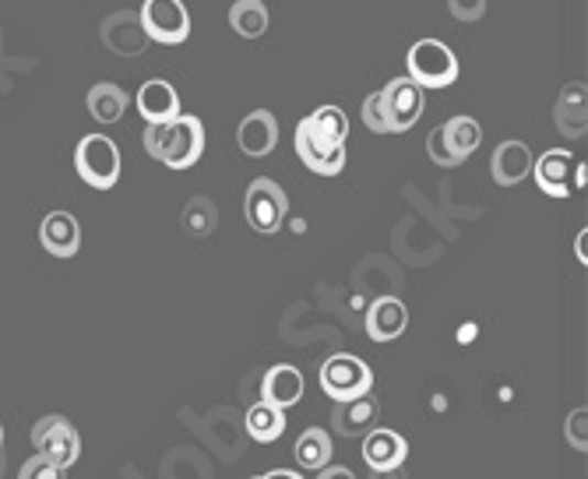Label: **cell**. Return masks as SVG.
Instances as JSON below:
<instances>
[{"instance_id": "1", "label": "cell", "mask_w": 588, "mask_h": 479, "mask_svg": "<svg viewBox=\"0 0 588 479\" xmlns=\"http://www.w3.org/2000/svg\"><path fill=\"white\" fill-rule=\"evenodd\" d=\"M145 152L170 170H190L205 155V123L190 113L155 120L145 128Z\"/></svg>"}, {"instance_id": "2", "label": "cell", "mask_w": 588, "mask_h": 479, "mask_svg": "<svg viewBox=\"0 0 588 479\" xmlns=\"http://www.w3.org/2000/svg\"><path fill=\"white\" fill-rule=\"evenodd\" d=\"M461 75L455 50L440 40H420L409 50V78L420 88H448Z\"/></svg>"}, {"instance_id": "3", "label": "cell", "mask_w": 588, "mask_h": 479, "mask_svg": "<svg viewBox=\"0 0 588 479\" xmlns=\"http://www.w3.org/2000/svg\"><path fill=\"white\" fill-rule=\"evenodd\" d=\"M75 166L81 181L96 190H110L120 181V152L106 134H88L78 141Z\"/></svg>"}, {"instance_id": "4", "label": "cell", "mask_w": 588, "mask_h": 479, "mask_svg": "<svg viewBox=\"0 0 588 479\" xmlns=\"http://www.w3.org/2000/svg\"><path fill=\"white\" fill-rule=\"evenodd\" d=\"M370 388H373V374L360 357L335 352V357H328L325 363H320V392H325L331 402L367 395Z\"/></svg>"}, {"instance_id": "5", "label": "cell", "mask_w": 588, "mask_h": 479, "mask_svg": "<svg viewBox=\"0 0 588 479\" xmlns=\"http://www.w3.org/2000/svg\"><path fill=\"white\" fill-rule=\"evenodd\" d=\"M243 211H247V222H251L254 233L272 237V233H279L282 222H286V216H290V198L275 181L258 176V181L247 187Z\"/></svg>"}, {"instance_id": "6", "label": "cell", "mask_w": 588, "mask_h": 479, "mask_svg": "<svg viewBox=\"0 0 588 479\" xmlns=\"http://www.w3.org/2000/svg\"><path fill=\"white\" fill-rule=\"evenodd\" d=\"M138 18H141L145 35L155 43L181 46L190 35V14L184 8V0H145Z\"/></svg>"}, {"instance_id": "7", "label": "cell", "mask_w": 588, "mask_h": 479, "mask_svg": "<svg viewBox=\"0 0 588 479\" xmlns=\"http://www.w3.org/2000/svg\"><path fill=\"white\" fill-rule=\"evenodd\" d=\"M32 445L43 458H50V462L61 466V469H70L78 462V455H81V437L64 416H43L40 423H35V427H32Z\"/></svg>"}, {"instance_id": "8", "label": "cell", "mask_w": 588, "mask_h": 479, "mask_svg": "<svg viewBox=\"0 0 588 479\" xmlns=\"http://www.w3.org/2000/svg\"><path fill=\"white\" fill-rule=\"evenodd\" d=\"M381 99H384V113H388V123H391V134L409 131L423 117V88L413 78H391L381 88Z\"/></svg>"}, {"instance_id": "9", "label": "cell", "mask_w": 588, "mask_h": 479, "mask_svg": "<svg viewBox=\"0 0 588 479\" xmlns=\"http://www.w3.org/2000/svg\"><path fill=\"white\" fill-rule=\"evenodd\" d=\"M293 145H296L300 163L307 166L311 173L335 176V173H342V166H346V145H328V141H320V138L307 128V120L296 123Z\"/></svg>"}, {"instance_id": "10", "label": "cell", "mask_w": 588, "mask_h": 479, "mask_svg": "<svg viewBox=\"0 0 588 479\" xmlns=\"http://www.w3.org/2000/svg\"><path fill=\"white\" fill-rule=\"evenodd\" d=\"M536 184L549 198H567L575 190V155L567 149H549L540 159H532Z\"/></svg>"}, {"instance_id": "11", "label": "cell", "mask_w": 588, "mask_h": 479, "mask_svg": "<svg viewBox=\"0 0 588 479\" xmlns=\"http://www.w3.org/2000/svg\"><path fill=\"white\" fill-rule=\"evenodd\" d=\"M102 43L110 46L117 57H141L149 50V35L141 29V18L134 11H113L102 22Z\"/></svg>"}, {"instance_id": "12", "label": "cell", "mask_w": 588, "mask_h": 479, "mask_svg": "<svg viewBox=\"0 0 588 479\" xmlns=\"http://www.w3.org/2000/svg\"><path fill=\"white\" fill-rule=\"evenodd\" d=\"M237 145H240L243 155H251V159H264L269 152H275V145H279V120H275V113H269V110L247 113L240 120V128H237Z\"/></svg>"}, {"instance_id": "13", "label": "cell", "mask_w": 588, "mask_h": 479, "mask_svg": "<svg viewBox=\"0 0 588 479\" xmlns=\"http://www.w3.org/2000/svg\"><path fill=\"white\" fill-rule=\"evenodd\" d=\"M378 416H381V405L367 392V395H356L346 402H335L331 427L342 437H363L367 431L378 427Z\"/></svg>"}, {"instance_id": "14", "label": "cell", "mask_w": 588, "mask_h": 479, "mask_svg": "<svg viewBox=\"0 0 588 479\" xmlns=\"http://www.w3.org/2000/svg\"><path fill=\"white\" fill-rule=\"evenodd\" d=\"M405 458H409V440L399 431L373 427L363 434V462L370 466V472L405 466Z\"/></svg>"}, {"instance_id": "15", "label": "cell", "mask_w": 588, "mask_h": 479, "mask_svg": "<svg viewBox=\"0 0 588 479\" xmlns=\"http://www.w3.org/2000/svg\"><path fill=\"white\" fill-rule=\"evenodd\" d=\"M554 123L564 138H585L588 128V88L585 81H567L554 106Z\"/></svg>"}, {"instance_id": "16", "label": "cell", "mask_w": 588, "mask_h": 479, "mask_svg": "<svg viewBox=\"0 0 588 479\" xmlns=\"http://www.w3.org/2000/svg\"><path fill=\"white\" fill-rule=\"evenodd\" d=\"M367 335L373 342H391V339H399V335L405 331L409 325V311L399 296H381V300H373V304L367 307Z\"/></svg>"}, {"instance_id": "17", "label": "cell", "mask_w": 588, "mask_h": 479, "mask_svg": "<svg viewBox=\"0 0 588 479\" xmlns=\"http://www.w3.org/2000/svg\"><path fill=\"white\" fill-rule=\"evenodd\" d=\"M40 243L53 258H75L81 247V226L70 211H50L40 226Z\"/></svg>"}, {"instance_id": "18", "label": "cell", "mask_w": 588, "mask_h": 479, "mask_svg": "<svg viewBox=\"0 0 588 479\" xmlns=\"http://www.w3.org/2000/svg\"><path fill=\"white\" fill-rule=\"evenodd\" d=\"M493 181L501 187H514L522 184L525 176L532 173V152L525 141H501L493 152V163H490Z\"/></svg>"}, {"instance_id": "19", "label": "cell", "mask_w": 588, "mask_h": 479, "mask_svg": "<svg viewBox=\"0 0 588 479\" xmlns=\"http://www.w3.org/2000/svg\"><path fill=\"white\" fill-rule=\"evenodd\" d=\"M138 113L145 117V123H155V120H170L181 113V96H176V88L163 78H152L138 88Z\"/></svg>"}, {"instance_id": "20", "label": "cell", "mask_w": 588, "mask_h": 479, "mask_svg": "<svg viewBox=\"0 0 588 479\" xmlns=\"http://www.w3.org/2000/svg\"><path fill=\"white\" fill-rule=\"evenodd\" d=\"M261 399L275 405V410H290V405H296L303 399V374L290 363L272 367L261 381Z\"/></svg>"}, {"instance_id": "21", "label": "cell", "mask_w": 588, "mask_h": 479, "mask_svg": "<svg viewBox=\"0 0 588 479\" xmlns=\"http://www.w3.org/2000/svg\"><path fill=\"white\" fill-rule=\"evenodd\" d=\"M85 106L99 123H117L123 117V110H128V92L113 81H99V85L88 88Z\"/></svg>"}, {"instance_id": "22", "label": "cell", "mask_w": 588, "mask_h": 479, "mask_svg": "<svg viewBox=\"0 0 588 479\" xmlns=\"http://www.w3.org/2000/svg\"><path fill=\"white\" fill-rule=\"evenodd\" d=\"M282 431H286V413L275 410V405H269L264 399L247 410V434H251V440H258V445H272V440L282 437Z\"/></svg>"}, {"instance_id": "23", "label": "cell", "mask_w": 588, "mask_h": 479, "mask_svg": "<svg viewBox=\"0 0 588 479\" xmlns=\"http://www.w3.org/2000/svg\"><path fill=\"white\" fill-rule=\"evenodd\" d=\"M331 451H335V445H331V434L325 427H307L296 437V462L303 469H314V472L325 469L331 462Z\"/></svg>"}, {"instance_id": "24", "label": "cell", "mask_w": 588, "mask_h": 479, "mask_svg": "<svg viewBox=\"0 0 588 479\" xmlns=\"http://www.w3.org/2000/svg\"><path fill=\"white\" fill-rule=\"evenodd\" d=\"M229 25H233V32L243 35V40H258V35L269 32V8H264L261 0H237V4L229 8Z\"/></svg>"}, {"instance_id": "25", "label": "cell", "mask_w": 588, "mask_h": 479, "mask_svg": "<svg viewBox=\"0 0 588 479\" xmlns=\"http://www.w3.org/2000/svg\"><path fill=\"white\" fill-rule=\"evenodd\" d=\"M307 128L320 138L328 141V145H346L349 138V117L342 113V106H320L307 117Z\"/></svg>"}, {"instance_id": "26", "label": "cell", "mask_w": 588, "mask_h": 479, "mask_svg": "<svg viewBox=\"0 0 588 479\" xmlns=\"http://www.w3.org/2000/svg\"><path fill=\"white\" fill-rule=\"evenodd\" d=\"M444 138H448V145L455 149V155L466 163V159L483 145V128L472 120V117H451L448 123H440Z\"/></svg>"}, {"instance_id": "27", "label": "cell", "mask_w": 588, "mask_h": 479, "mask_svg": "<svg viewBox=\"0 0 588 479\" xmlns=\"http://www.w3.org/2000/svg\"><path fill=\"white\" fill-rule=\"evenodd\" d=\"M216 226H219V208L216 202H208V198H190L187 208H184V229L190 237H208V233H216Z\"/></svg>"}, {"instance_id": "28", "label": "cell", "mask_w": 588, "mask_h": 479, "mask_svg": "<svg viewBox=\"0 0 588 479\" xmlns=\"http://www.w3.org/2000/svg\"><path fill=\"white\" fill-rule=\"evenodd\" d=\"M426 155L434 159L437 166L451 170V166H461V159L455 155V149L448 145V138H444V128H434L431 134H426Z\"/></svg>"}, {"instance_id": "29", "label": "cell", "mask_w": 588, "mask_h": 479, "mask_svg": "<svg viewBox=\"0 0 588 479\" xmlns=\"http://www.w3.org/2000/svg\"><path fill=\"white\" fill-rule=\"evenodd\" d=\"M363 123H367V131H373V134H391V123H388V113H384L381 92H370L363 99Z\"/></svg>"}, {"instance_id": "30", "label": "cell", "mask_w": 588, "mask_h": 479, "mask_svg": "<svg viewBox=\"0 0 588 479\" xmlns=\"http://www.w3.org/2000/svg\"><path fill=\"white\" fill-rule=\"evenodd\" d=\"M64 472H67V469L53 466L50 458H43L40 451H35L29 462L22 466V472H18V479H64Z\"/></svg>"}, {"instance_id": "31", "label": "cell", "mask_w": 588, "mask_h": 479, "mask_svg": "<svg viewBox=\"0 0 588 479\" xmlns=\"http://www.w3.org/2000/svg\"><path fill=\"white\" fill-rule=\"evenodd\" d=\"M564 434H567V445L585 451L588 448V410H575L564 423Z\"/></svg>"}, {"instance_id": "32", "label": "cell", "mask_w": 588, "mask_h": 479, "mask_svg": "<svg viewBox=\"0 0 588 479\" xmlns=\"http://www.w3.org/2000/svg\"><path fill=\"white\" fill-rule=\"evenodd\" d=\"M448 11H451L455 22L472 25L487 14V0H448Z\"/></svg>"}, {"instance_id": "33", "label": "cell", "mask_w": 588, "mask_h": 479, "mask_svg": "<svg viewBox=\"0 0 588 479\" xmlns=\"http://www.w3.org/2000/svg\"><path fill=\"white\" fill-rule=\"evenodd\" d=\"M317 479H356L346 466H325V469H317Z\"/></svg>"}, {"instance_id": "34", "label": "cell", "mask_w": 588, "mask_h": 479, "mask_svg": "<svg viewBox=\"0 0 588 479\" xmlns=\"http://www.w3.org/2000/svg\"><path fill=\"white\" fill-rule=\"evenodd\" d=\"M370 479H409L405 466H395V469H373Z\"/></svg>"}, {"instance_id": "35", "label": "cell", "mask_w": 588, "mask_h": 479, "mask_svg": "<svg viewBox=\"0 0 588 479\" xmlns=\"http://www.w3.org/2000/svg\"><path fill=\"white\" fill-rule=\"evenodd\" d=\"M261 479H303V476L293 472V469H272L269 476H261Z\"/></svg>"}, {"instance_id": "36", "label": "cell", "mask_w": 588, "mask_h": 479, "mask_svg": "<svg viewBox=\"0 0 588 479\" xmlns=\"http://www.w3.org/2000/svg\"><path fill=\"white\" fill-rule=\"evenodd\" d=\"M0 476H4V451H0Z\"/></svg>"}, {"instance_id": "37", "label": "cell", "mask_w": 588, "mask_h": 479, "mask_svg": "<svg viewBox=\"0 0 588 479\" xmlns=\"http://www.w3.org/2000/svg\"><path fill=\"white\" fill-rule=\"evenodd\" d=\"M0 448H4V427H0Z\"/></svg>"}, {"instance_id": "38", "label": "cell", "mask_w": 588, "mask_h": 479, "mask_svg": "<svg viewBox=\"0 0 588 479\" xmlns=\"http://www.w3.org/2000/svg\"><path fill=\"white\" fill-rule=\"evenodd\" d=\"M254 479H261V476H254Z\"/></svg>"}]
</instances>
